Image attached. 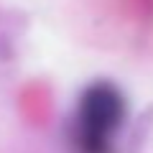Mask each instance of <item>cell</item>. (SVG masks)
I'll return each mask as SVG.
<instances>
[{
    "label": "cell",
    "instance_id": "obj_1",
    "mask_svg": "<svg viewBox=\"0 0 153 153\" xmlns=\"http://www.w3.org/2000/svg\"><path fill=\"white\" fill-rule=\"evenodd\" d=\"M123 120V97L110 84L84 92L76 117V146L82 153H110V140Z\"/></svg>",
    "mask_w": 153,
    "mask_h": 153
}]
</instances>
